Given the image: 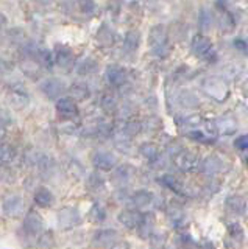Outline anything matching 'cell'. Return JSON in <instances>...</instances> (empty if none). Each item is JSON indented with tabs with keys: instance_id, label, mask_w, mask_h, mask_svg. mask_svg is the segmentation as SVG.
I'll use <instances>...</instances> for the list:
<instances>
[{
	"instance_id": "obj_1",
	"label": "cell",
	"mask_w": 248,
	"mask_h": 249,
	"mask_svg": "<svg viewBox=\"0 0 248 249\" xmlns=\"http://www.w3.org/2000/svg\"><path fill=\"white\" fill-rule=\"evenodd\" d=\"M149 44L152 53L156 54L159 58H164L169 54V36H167V30L162 25L153 27L150 31V37H149Z\"/></svg>"
},
{
	"instance_id": "obj_2",
	"label": "cell",
	"mask_w": 248,
	"mask_h": 249,
	"mask_svg": "<svg viewBox=\"0 0 248 249\" xmlns=\"http://www.w3.org/2000/svg\"><path fill=\"white\" fill-rule=\"evenodd\" d=\"M201 88H203L206 95L214 98L215 101H225V100L228 98V95H229L228 84L225 83L222 78H217V76L206 78Z\"/></svg>"
},
{
	"instance_id": "obj_3",
	"label": "cell",
	"mask_w": 248,
	"mask_h": 249,
	"mask_svg": "<svg viewBox=\"0 0 248 249\" xmlns=\"http://www.w3.org/2000/svg\"><path fill=\"white\" fill-rule=\"evenodd\" d=\"M192 53L195 54L197 58L206 59V61H214L215 59V52H214V45L211 41L203 36V35H197L192 39Z\"/></svg>"
},
{
	"instance_id": "obj_4",
	"label": "cell",
	"mask_w": 248,
	"mask_h": 249,
	"mask_svg": "<svg viewBox=\"0 0 248 249\" xmlns=\"http://www.w3.org/2000/svg\"><path fill=\"white\" fill-rule=\"evenodd\" d=\"M27 210V204L25 199L22 196H18V195H13V196H8L3 199L2 204V212L5 216L8 218H20L24 216Z\"/></svg>"
},
{
	"instance_id": "obj_5",
	"label": "cell",
	"mask_w": 248,
	"mask_h": 249,
	"mask_svg": "<svg viewBox=\"0 0 248 249\" xmlns=\"http://www.w3.org/2000/svg\"><path fill=\"white\" fill-rule=\"evenodd\" d=\"M44 228V220L42 216L38 212H30L25 215L24 223L20 226V232H24V235L28 238H33L36 235H39Z\"/></svg>"
},
{
	"instance_id": "obj_6",
	"label": "cell",
	"mask_w": 248,
	"mask_h": 249,
	"mask_svg": "<svg viewBox=\"0 0 248 249\" xmlns=\"http://www.w3.org/2000/svg\"><path fill=\"white\" fill-rule=\"evenodd\" d=\"M58 224L63 231L74 229L81 224V215L75 207H63L58 212Z\"/></svg>"
},
{
	"instance_id": "obj_7",
	"label": "cell",
	"mask_w": 248,
	"mask_h": 249,
	"mask_svg": "<svg viewBox=\"0 0 248 249\" xmlns=\"http://www.w3.org/2000/svg\"><path fill=\"white\" fill-rule=\"evenodd\" d=\"M173 163L178 170L189 173V171L198 168V156L191 150H181L176 156H173Z\"/></svg>"
},
{
	"instance_id": "obj_8",
	"label": "cell",
	"mask_w": 248,
	"mask_h": 249,
	"mask_svg": "<svg viewBox=\"0 0 248 249\" xmlns=\"http://www.w3.org/2000/svg\"><path fill=\"white\" fill-rule=\"evenodd\" d=\"M119 223L127 229H139L144 220V213L139 212L137 209H125L117 215Z\"/></svg>"
},
{
	"instance_id": "obj_9",
	"label": "cell",
	"mask_w": 248,
	"mask_h": 249,
	"mask_svg": "<svg viewBox=\"0 0 248 249\" xmlns=\"http://www.w3.org/2000/svg\"><path fill=\"white\" fill-rule=\"evenodd\" d=\"M92 165L98 170H113L117 165V156L111 151H95L91 158Z\"/></svg>"
},
{
	"instance_id": "obj_10",
	"label": "cell",
	"mask_w": 248,
	"mask_h": 249,
	"mask_svg": "<svg viewBox=\"0 0 248 249\" xmlns=\"http://www.w3.org/2000/svg\"><path fill=\"white\" fill-rule=\"evenodd\" d=\"M41 90L45 97L55 100V98H59L61 93L66 90V84L63 81L57 80V78H49V80L41 83Z\"/></svg>"
},
{
	"instance_id": "obj_11",
	"label": "cell",
	"mask_w": 248,
	"mask_h": 249,
	"mask_svg": "<svg viewBox=\"0 0 248 249\" xmlns=\"http://www.w3.org/2000/svg\"><path fill=\"white\" fill-rule=\"evenodd\" d=\"M57 112L61 119H74L75 115H78V106L74 98L64 97L57 101Z\"/></svg>"
},
{
	"instance_id": "obj_12",
	"label": "cell",
	"mask_w": 248,
	"mask_h": 249,
	"mask_svg": "<svg viewBox=\"0 0 248 249\" xmlns=\"http://www.w3.org/2000/svg\"><path fill=\"white\" fill-rule=\"evenodd\" d=\"M119 232L114 229H102L94 235V245L98 248H106V246H114L117 243Z\"/></svg>"
},
{
	"instance_id": "obj_13",
	"label": "cell",
	"mask_w": 248,
	"mask_h": 249,
	"mask_svg": "<svg viewBox=\"0 0 248 249\" xmlns=\"http://www.w3.org/2000/svg\"><path fill=\"white\" fill-rule=\"evenodd\" d=\"M225 207H227V212L229 215L240 216V215H244L247 210V199L244 196H239V195H232V196L227 198Z\"/></svg>"
},
{
	"instance_id": "obj_14",
	"label": "cell",
	"mask_w": 248,
	"mask_h": 249,
	"mask_svg": "<svg viewBox=\"0 0 248 249\" xmlns=\"http://www.w3.org/2000/svg\"><path fill=\"white\" fill-rule=\"evenodd\" d=\"M223 168V162L217 156H208V158L200 163V170L208 176L219 175Z\"/></svg>"
},
{
	"instance_id": "obj_15",
	"label": "cell",
	"mask_w": 248,
	"mask_h": 249,
	"mask_svg": "<svg viewBox=\"0 0 248 249\" xmlns=\"http://www.w3.org/2000/svg\"><path fill=\"white\" fill-rule=\"evenodd\" d=\"M75 61V56L71 49H67L64 45H58L57 50H55V62L59 67H64L69 69Z\"/></svg>"
},
{
	"instance_id": "obj_16",
	"label": "cell",
	"mask_w": 248,
	"mask_h": 249,
	"mask_svg": "<svg viewBox=\"0 0 248 249\" xmlns=\"http://www.w3.org/2000/svg\"><path fill=\"white\" fill-rule=\"evenodd\" d=\"M215 123H217V129H219V132H220V134H223V136L234 134L236 129H237V120L231 114L222 115Z\"/></svg>"
},
{
	"instance_id": "obj_17",
	"label": "cell",
	"mask_w": 248,
	"mask_h": 249,
	"mask_svg": "<svg viewBox=\"0 0 248 249\" xmlns=\"http://www.w3.org/2000/svg\"><path fill=\"white\" fill-rule=\"evenodd\" d=\"M106 78H108V81H110V84L115 86V88H120V86H123L127 81V72L122 67L110 66L106 69Z\"/></svg>"
},
{
	"instance_id": "obj_18",
	"label": "cell",
	"mask_w": 248,
	"mask_h": 249,
	"mask_svg": "<svg viewBox=\"0 0 248 249\" xmlns=\"http://www.w3.org/2000/svg\"><path fill=\"white\" fill-rule=\"evenodd\" d=\"M139 154H141L147 162H152L153 163V162H156L159 159L161 150H159V146L156 143L145 142V143H142L141 146H139Z\"/></svg>"
},
{
	"instance_id": "obj_19",
	"label": "cell",
	"mask_w": 248,
	"mask_h": 249,
	"mask_svg": "<svg viewBox=\"0 0 248 249\" xmlns=\"http://www.w3.org/2000/svg\"><path fill=\"white\" fill-rule=\"evenodd\" d=\"M28 100L25 89H11L8 93V101L14 109H24L28 105Z\"/></svg>"
},
{
	"instance_id": "obj_20",
	"label": "cell",
	"mask_w": 248,
	"mask_h": 249,
	"mask_svg": "<svg viewBox=\"0 0 248 249\" xmlns=\"http://www.w3.org/2000/svg\"><path fill=\"white\" fill-rule=\"evenodd\" d=\"M154 199V195L149 190H137L136 193L131 195V202L136 209H142L150 206Z\"/></svg>"
},
{
	"instance_id": "obj_21",
	"label": "cell",
	"mask_w": 248,
	"mask_h": 249,
	"mask_svg": "<svg viewBox=\"0 0 248 249\" xmlns=\"http://www.w3.org/2000/svg\"><path fill=\"white\" fill-rule=\"evenodd\" d=\"M53 201H55V196H53V193L47 189V187H39V189H36V192H35L36 206L50 207L53 204Z\"/></svg>"
},
{
	"instance_id": "obj_22",
	"label": "cell",
	"mask_w": 248,
	"mask_h": 249,
	"mask_svg": "<svg viewBox=\"0 0 248 249\" xmlns=\"http://www.w3.org/2000/svg\"><path fill=\"white\" fill-rule=\"evenodd\" d=\"M228 245H234V248H239L244 241V229L239 223H232L228 228V235H227Z\"/></svg>"
},
{
	"instance_id": "obj_23",
	"label": "cell",
	"mask_w": 248,
	"mask_h": 249,
	"mask_svg": "<svg viewBox=\"0 0 248 249\" xmlns=\"http://www.w3.org/2000/svg\"><path fill=\"white\" fill-rule=\"evenodd\" d=\"M86 189L92 193H97V192H102L105 189V178L94 171V173H89L86 178Z\"/></svg>"
},
{
	"instance_id": "obj_24",
	"label": "cell",
	"mask_w": 248,
	"mask_h": 249,
	"mask_svg": "<svg viewBox=\"0 0 248 249\" xmlns=\"http://www.w3.org/2000/svg\"><path fill=\"white\" fill-rule=\"evenodd\" d=\"M159 182H161L162 185H164V187H167V189H170L172 192L178 193V195H186L184 187H183L181 181H180L178 178L172 176V175H164V176H161V178H159Z\"/></svg>"
},
{
	"instance_id": "obj_25",
	"label": "cell",
	"mask_w": 248,
	"mask_h": 249,
	"mask_svg": "<svg viewBox=\"0 0 248 249\" xmlns=\"http://www.w3.org/2000/svg\"><path fill=\"white\" fill-rule=\"evenodd\" d=\"M153 228H154V216L152 213H144L142 224H141V228H139V233H141V237L145 238V240L152 238Z\"/></svg>"
},
{
	"instance_id": "obj_26",
	"label": "cell",
	"mask_w": 248,
	"mask_h": 249,
	"mask_svg": "<svg viewBox=\"0 0 248 249\" xmlns=\"http://www.w3.org/2000/svg\"><path fill=\"white\" fill-rule=\"evenodd\" d=\"M16 156H18L16 148L10 143H3L2 148H0V160H2V163L5 167L10 165V163L16 159Z\"/></svg>"
},
{
	"instance_id": "obj_27",
	"label": "cell",
	"mask_w": 248,
	"mask_h": 249,
	"mask_svg": "<svg viewBox=\"0 0 248 249\" xmlns=\"http://www.w3.org/2000/svg\"><path fill=\"white\" fill-rule=\"evenodd\" d=\"M131 175H133V170H131V167L128 165V163H125V165H120L117 170L114 171V182L125 184V182L130 181Z\"/></svg>"
},
{
	"instance_id": "obj_28",
	"label": "cell",
	"mask_w": 248,
	"mask_h": 249,
	"mask_svg": "<svg viewBox=\"0 0 248 249\" xmlns=\"http://www.w3.org/2000/svg\"><path fill=\"white\" fill-rule=\"evenodd\" d=\"M139 41H141V35H139V31H130V33L127 35V37H125V42H123V45H125V50L128 53L136 52L137 47H139Z\"/></svg>"
},
{
	"instance_id": "obj_29",
	"label": "cell",
	"mask_w": 248,
	"mask_h": 249,
	"mask_svg": "<svg viewBox=\"0 0 248 249\" xmlns=\"http://www.w3.org/2000/svg\"><path fill=\"white\" fill-rule=\"evenodd\" d=\"M130 139L131 137L127 136L125 132L122 131L119 136L114 137V145H115V148H117V150H120L122 153H128L131 150V140Z\"/></svg>"
},
{
	"instance_id": "obj_30",
	"label": "cell",
	"mask_w": 248,
	"mask_h": 249,
	"mask_svg": "<svg viewBox=\"0 0 248 249\" xmlns=\"http://www.w3.org/2000/svg\"><path fill=\"white\" fill-rule=\"evenodd\" d=\"M167 215H169V220L172 221L173 224H176V226L184 221V210L180 206H176V204H172L169 207Z\"/></svg>"
},
{
	"instance_id": "obj_31",
	"label": "cell",
	"mask_w": 248,
	"mask_h": 249,
	"mask_svg": "<svg viewBox=\"0 0 248 249\" xmlns=\"http://www.w3.org/2000/svg\"><path fill=\"white\" fill-rule=\"evenodd\" d=\"M71 93L74 100H78V101L89 98V89H88V86H84V84H74L71 88Z\"/></svg>"
},
{
	"instance_id": "obj_32",
	"label": "cell",
	"mask_w": 248,
	"mask_h": 249,
	"mask_svg": "<svg viewBox=\"0 0 248 249\" xmlns=\"http://www.w3.org/2000/svg\"><path fill=\"white\" fill-rule=\"evenodd\" d=\"M38 246L42 249H52L55 246V235H53V232L47 231V232L41 233V237L38 238Z\"/></svg>"
},
{
	"instance_id": "obj_33",
	"label": "cell",
	"mask_w": 248,
	"mask_h": 249,
	"mask_svg": "<svg viewBox=\"0 0 248 249\" xmlns=\"http://www.w3.org/2000/svg\"><path fill=\"white\" fill-rule=\"evenodd\" d=\"M89 218H91V221H94V223H103L106 220V210L100 204H95L91 209Z\"/></svg>"
},
{
	"instance_id": "obj_34",
	"label": "cell",
	"mask_w": 248,
	"mask_h": 249,
	"mask_svg": "<svg viewBox=\"0 0 248 249\" xmlns=\"http://www.w3.org/2000/svg\"><path fill=\"white\" fill-rule=\"evenodd\" d=\"M35 56L38 58V62L45 67H52L53 64V56H52V53L49 50H38Z\"/></svg>"
},
{
	"instance_id": "obj_35",
	"label": "cell",
	"mask_w": 248,
	"mask_h": 249,
	"mask_svg": "<svg viewBox=\"0 0 248 249\" xmlns=\"http://www.w3.org/2000/svg\"><path fill=\"white\" fill-rule=\"evenodd\" d=\"M142 123H139V122H128V123H125V126H123V132H125L127 136H130V137H133V136H136V134H139V132L142 131Z\"/></svg>"
},
{
	"instance_id": "obj_36",
	"label": "cell",
	"mask_w": 248,
	"mask_h": 249,
	"mask_svg": "<svg viewBox=\"0 0 248 249\" xmlns=\"http://www.w3.org/2000/svg\"><path fill=\"white\" fill-rule=\"evenodd\" d=\"M94 70H95V62L92 59H86L78 66L76 72H78L80 75H89L91 72H94Z\"/></svg>"
},
{
	"instance_id": "obj_37",
	"label": "cell",
	"mask_w": 248,
	"mask_h": 249,
	"mask_svg": "<svg viewBox=\"0 0 248 249\" xmlns=\"http://www.w3.org/2000/svg\"><path fill=\"white\" fill-rule=\"evenodd\" d=\"M188 137L193 139L195 142H201V143L214 142L212 139H209V137H208V134H205V132H201V131H198V129H195V131H189V132H188Z\"/></svg>"
},
{
	"instance_id": "obj_38",
	"label": "cell",
	"mask_w": 248,
	"mask_h": 249,
	"mask_svg": "<svg viewBox=\"0 0 248 249\" xmlns=\"http://www.w3.org/2000/svg\"><path fill=\"white\" fill-rule=\"evenodd\" d=\"M39 62H25L24 66H22V70L28 75V76H36L39 73Z\"/></svg>"
},
{
	"instance_id": "obj_39",
	"label": "cell",
	"mask_w": 248,
	"mask_h": 249,
	"mask_svg": "<svg viewBox=\"0 0 248 249\" xmlns=\"http://www.w3.org/2000/svg\"><path fill=\"white\" fill-rule=\"evenodd\" d=\"M102 107L105 109L106 112H114L115 107H117V103L113 97H103L102 100Z\"/></svg>"
},
{
	"instance_id": "obj_40",
	"label": "cell",
	"mask_w": 248,
	"mask_h": 249,
	"mask_svg": "<svg viewBox=\"0 0 248 249\" xmlns=\"http://www.w3.org/2000/svg\"><path fill=\"white\" fill-rule=\"evenodd\" d=\"M78 8L81 10V13L91 14L92 11H94L95 5H94V2H92V0H78Z\"/></svg>"
},
{
	"instance_id": "obj_41",
	"label": "cell",
	"mask_w": 248,
	"mask_h": 249,
	"mask_svg": "<svg viewBox=\"0 0 248 249\" xmlns=\"http://www.w3.org/2000/svg\"><path fill=\"white\" fill-rule=\"evenodd\" d=\"M234 146L237 148V150L247 151V150H248V134H242V136H239V137L234 140Z\"/></svg>"
},
{
	"instance_id": "obj_42",
	"label": "cell",
	"mask_w": 248,
	"mask_h": 249,
	"mask_svg": "<svg viewBox=\"0 0 248 249\" xmlns=\"http://www.w3.org/2000/svg\"><path fill=\"white\" fill-rule=\"evenodd\" d=\"M234 45L237 47L239 50H242L244 53L248 54V44L244 41V39H237V41H234Z\"/></svg>"
},
{
	"instance_id": "obj_43",
	"label": "cell",
	"mask_w": 248,
	"mask_h": 249,
	"mask_svg": "<svg viewBox=\"0 0 248 249\" xmlns=\"http://www.w3.org/2000/svg\"><path fill=\"white\" fill-rule=\"evenodd\" d=\"M110 249H131V246L127 243V241H117V243L111 246Z\"/></svg>"
},
{
	"instance_id": "obj_44",
	"label": "cell",
	"mask_w": 248,
	"mask_h": 249,
	"mask_svg": "<svg viewBox=\"0 0 248 249\" xmlns=\"http://www.w3.org/2000/svg\"><path fill=\"white\" fill-rule=\"evenodd\" d=\"M35 2H38L39 5H49V3L53 2V0H35Z\"/></svg>"
},
{
	"instance_id": "obj_45",
	"label": "cell",
	"mask_w": 248,
	"mask_h": 249,
	"mask_svg": "<svg viewBox=\"0 0 248 249\" xmlns=\"http://www.w3.org/2000/svg\"><path fill=\"white\" fill-rule=\"evenodd\" d=\"M201 249H215V248H214L212 243H209V241H206V243L203 245V248H201Z\"/></svg>"
}]
</instances>
